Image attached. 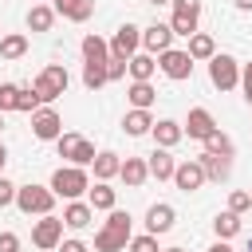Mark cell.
<instances>
[{"label":"cell","mask_w":252,"mask_h":252,"mask_svg":"<svg viewBox=\"0 0 252 252\" xmlns=\"http://www.w3.org/2000/svg\"><path fill=\"white\" fill-rule=\"evenodd\" d=\"M130 213H122V209H110V217H106V224L94 232V252H122V248H130Z\"/></svg>","instance_id":"6da1fadb"},{"label":"cell","mask_w":252,"mask_h":252,"mask_svg":"<svg viewBox=\"0 0 252 252\" xmlns=\"http://www.w3.org/2000/svg\"><path fill=\"white\" fill-rule=\"evenodd\" d=\"M87 189H91V177H87L83 165H59L51 173V193L63 197V201H79Z\"/></svg>","instance_id":"7a4b0ae2"},{"label":"cell","mask_w":252,"mask_h":252,"mask_svg":"<svg viewBox=\"0 0 252 252\" xmlns=\"http://www.w3.org/2000/svg\"><path fill=\"white\" fill-rule=\"evenodd\" d=\"M67 83H71V75H67V67H63V63H47V67L32 79V87H35L39 102H55V98L67 91Z\"/></svg>","instance_id":"3957f363"},{"label":"cell","mask_w":252,"mask_h":252,"mask_svg":"<svg viewBox=\"0 0 252 252\" xmlns=\"http://www.w3.org/2000/svg\"><path fill=\"white\" fill-rule=\"evenodd\" d=\"M51 205H55L51 185H20V189H16V209L28 213V217H47Z\"/></svg>","instance_id":"277c9868"},{"label":"cell","mask_w":252,"mask_h":252,"mask_svg":"<svg viewBox=\"0 0 252 252\" xmlns=\"http://www.w3.org/2000/svg\"><path fill=\"white\" fill-rule=\"evenodd\" d=\"M209 83H213L217 91H236V87H240V63H236L228 51L213 55V59H209Z\"/></svg>","instance_id":"5b68a950"},{"label":"cell","mask_w":252,"mask_h":252,"mask_svg":"<svg viewBox=\"0 0 252 252\" xmlns=\"http://www.w3.org/2000/svg\"><path fill=\"white\" fill-rule=\"evenodd\" d=\"M173 4V16H169V28L173 35H197V24H201V0H169Z\"/></svg>","instance_id":"8992f818"},{"label":"cell","mask_w":252,"mask_h":252,"mask_svg":"<svg viewBox=\"0 0 252 252\" xmlns=\"http://www.w3.org/2000/svg\"><path fill=\"white\" fill-rule=\"evenodd\" d=\"M55 150H59V158H67V165H91L94 161V146L83 134H59Z\"/></svg>","instance_id":"52a82bcc"},{"label":"cell","mask_w":252,"mask_h":252,"mask_svg":"<svg viewBox=\"0 0 252 252\" xmlns=\"http://www.w3.org/2000/svg\"><path fill=\"white\" fill-rule=\"evenodd\" d=\"M193 55L189 51H181V47H169V51H161L158 55V67H161V75L165 79H173V83H185L189 75H193Z\"/></svg>","instance_id":"ba28073f"},{"label":"cell","mask_w":252,"mask_h":252,"mask_svg":"<svg viewBox=\"0 0 252 252\" xmlns=\"http://www.w3.org/2000/svg\"><path fill=\"white\" fill-rule=\"evenodd\" d=\"M32 244L35 248H43V252H55L59 244H63V217H39L35 224H32Z\"/></svg>","instance_id":"9c48e42d"},{"label":"cell","mask_w":252,"mask_h":252,"mask_svg":"<svg viewBox=\"0 0 252 252\" xmlns=\"http://www.w3.org/2000/svg\"><path fill=\"white\" fill-rule=\"evenodd\" d=\"M205 181H209V177H205L201 158H185V161H177V169H173V185H177L181 193H197Z\"/></svg>","instance_id":"30bf717a"},{"label":"cell","mask_w":252,"mask_h":252,"mask_svg":"<svg viewBox=\"0 0 252 252\" xmlns=\"http://www.w3.org/2000/svg\"><path fill=\"white\" fill-rule=\"evenodd\" d=\"M32 134H35L39 142H55V138L63 134V118H59L51 106H39V110L32 114Z\"/></svg>","instance_id":"8fae6325"},{"label":"cell","mask_w":252,"mask_h":252,"mask_svg":"<svg viewBox=\"0 0 252 252\" xmlns=\"http://www.w3.org/2000/svg\"><path fill=\"white\" fill-rule=\"evenodd\" d=\"M138 47H142V28H134V24H122L110 39V55H118V59L138 55Z\"/></svg>","instance_id":"7c38bea8"},{"label":"cell","mask_w":252,"mask_h":252,"mask_svg":"<svg viewBox=\"0 0 252 252\" xmlns=\"http://www.w3.org/2000/svg\"><path fill=\"white\" fill-rule=\"evenodd\" d=\"M142 47H146L150 55L169 51V47H173V28H169V24H150V28H142Z\"/></svg>","instance_id":"4fadbf2b"},{"label":"cell","mask_w":252,"mask_h":252,"mask_svg":"<svg viewBox=\"0 0 252 252\" xmlns=\"http://www.w3.org/2000/svg\"><path fill=\"white\" fill-rule=\"evenodd\" d=\"M213 130H217V118H213L205 106H193V110H189V118H185V134H189V138H197V142H205Z\"/></svg>","instance_id":"5bb4252c"},{"label":"cell","mask_w":252,"mask_h":252,"mask_svg":"<svg viewBox=\"0 0 252 252\" xmlns=\"http://www.w3.org/2000/svg\"><path fill=\"white\" fill-rule=\"evenodd\" d=\"M173 217H177L173 205H165V201H161V205H150V209H146V232H154V236L169 232V228H173Z\"/></svg>","instance_id":"9a60e30c"},{"label":"cell","mask_w":252,"mask_h":252,"mask_svg":"<svg viewBox=\"0 0 252 252\" xmlns=\"http://www.w3.org/2000/svg\"><path fill=\"white\" fill-rule=\"evenodd\" d=\"M51 8H55V16L75 20V24H83V20L94 16V0H51Z\"/></svg>","instance_id":"2e32d148"},{"label":"cell","mask_w":252,"mask_h":252,"mask_svg":"<svg viewBox=\"0 0 252 252\" xmlns=\"http://www.w3.org/2000/svg\"><path fill=\"white\" fill-rule=\"evenodd\" d=\"M150 134H154V142H158V146L173 150V146H177V142L185 138V126H181V122H173V118H158Z\"/></svg>","instance_id":"e0dca14e"},{"label":"cell","mask_w":252,"mask_h":252,"mask_svg":"<svg viewBox=\"0 0 252 252\" xmlns=\"http://www.w3.org/2000/svg\"><path fill=\"white\" fill-rule=\"evenodd\" d=\"M146 165H150V177H158V181H173V169H177V161H173V154H169L165 146H158V150L146 158Z\"/></svg>","instance_id":"ac0fdd59"},{"label":"cell","mask_w":252,"mask_h":252,"mask_svg":"<svg viewBox=\"0 0 252 252\" xmlns=\"http://www.w3.org/2000/svg\"><path fill=\"white\" fill-rule=\"evenodd\" d=\"M91 220H94L91 201H67V209H63V224L67 228H87Z\"/></svg>","instance_id":"d6986e66"},{"label":"cell","mask_w":252,"mask_h":252,"mask_svg":"<svg viewBox=\"0 0 252 252\" xmlns=\"http://www.w3.org/2000/svg\"><path fill=\"white\" fill-rule=\"evenodd\" d=\"M91 165H94V177H98V181H110V177H118V169H122V158H118L114 150H98Z\"/></svg>","instance_id":"ffe728a7"},{"label":"cell","mask_w":252,"mask_h":252,"mask_svg":"<svg viewBox=\"0 0 252 252\" xmlns=\"http://www.w3.org/2000/svg\"><path fill=\"white\" fill-rule=\"evenodd\" d=\"M118 177H122L130 189L146 185V177H150V165H146V158H126V161H122V169H118Z\"/></svg>","instance_id":"44dd1931"},{"label":"cell","mask_w":252,"mask_h":252,"mask_svg":"<svg viewBox=\"0 0 252 252\" xmlns=\"http://www.w3.org/2000/svg\"><path fill=\"white\" fill-rule=\"evenodd\" d=\"M79 47H83V59H87V63H106V59H110V43H106L102 35H94V32L83 35Z\"/></svg>","instance_id":"7402d4cb"},{"label":"cell","mask_w":252,"mask_h":252,"mask_svg":"<svg viewBox=\"0 0 252 252\" xmlns=\"http://www.w3.org/2000/svg\"><path fill=\"white\" fill-rule=\"evenodd\" d=\"M154 71H158V59H154L150 51L130 55V79H134V83H150V79H154Z\"/></svg>","instance_id":"603a6c76"},{"label":"cell","mask_w":252,"mask_h":252,"mask_svg":"<svg viewBox=\"0 0 252 252\" xmlns=\"http://www.w3.org/2000/svg\"><path fill=\"white\" fill-rule=\"evenodd\" d=\"M122 130L130 134V138H142V134H150L154 130V118H150V110H126V118H122Z\"/></svg>","instance_id":"cb8c5ba5"},{"label":"cell","mask_w":252,"mask_h":252,"mask_svg":"<svg viewBox=\"0 0 252 252\" xmlns=\"http://www.w3.org/2000/svg\"><path fill=\"white\" fill-rule=\"evenodd\" d=\"M201 165H205L209 181H228V173H232V158H220V154H201Z\"/></svg>","instance_id":"d4e9b609"},{"label":"cell","mask_w":252,"mask_h":252,"mask_svg":"<svg viewBox=\"0 0 252 252\" xmlns=\"http://www.w3.org/2000/svg\"><path fill=\"white\" fill-rule=\"evenodd\" d=\"M87 193H91V209H94V213H110V209H114V201H118V197H114V189H110L106 181H94Z\"/></svg>","instance_id":"484cf974"},{"label":"cell","mask_w":252,"mask_h":252,"mask_svg":"<svg viewBox=\"0 0 252 252\" xmlns=\"http://www.w3.org/2000/svg\"><path fill=\"white\" fill-rule=\"evenodd\" d=\"M51 24H55V8H51V4H32L28 28H32V32H51Z\"/></svg>","instance_id":"4316f807"},{"label":"cell","mask_w":252,"mask_h":252,"mask_svg":"<svg viewBox=\"0 0 252 252\" xmlns=\"http://www.w3.org/2000/svg\"><path fill=\"white\" fill-rule=\"evenodd\" d=\"M28 55V35L24 32H12L0 39V59H24Z\"/></svg>","instance_id":"83f0119b"},{"label":"cell","mask_w":252,"mask_h":252,"mask_svg":"<svg viewBox=\"0 0 252 252\" xmlns=\"http://www.w3.org/2000/svg\"><path fill=\"white\" fill-rule=\"evenodd\" d=\"M193 59H213L217 55V39L213 35H205V32H197V35H189V47H185Z\"/></svg>","instance_id":"f1b7e54d"},{"label":"cell","mask_w":252,"mask_h":252,"mask_svg":"<svg viewBox=\"0 0 252 252\" xmlns=\"http://www.w3.org/2000/svg\"><path fill=\"white\" fill-rule=\"evenodd\" d=\"M126 98H130V106H138V110H150V106H154V98H158V91H154L150 83H130Z\"/></svg>","instance_id":"f546056e"},{"label":"cell","mask_w":252,"mask_h":252,"mask_svg":"<svg viewBox=\"0 0 252 252\" xmlns=\"http://www.w3.org/2000/svg\"><path fill=\"white\" fill-rule=\"evenodd\" d=\"M213 228H217V236H220V240L236 236V232H240V213H232V209L217 213V217H213Z\"/></svg>","instance_id":"4dcf8cb0"},{"label":"cell","mask_w":252,"mask_h":252,"mask_svg":"<svg viewBox=\"0 0 252 252\" xmlns=\"http://www.w3.org/2000/svg\"><path fill=\"white\" fill-rule=\"evenodd\" d=\"M102 83H110L106 79V63H83V87L87 91H98Z\"/></svg>","instance_id":"1f68e13d"},{"label":"cell","mask_w":252,"mask_h":252,"mask_svg":"<svg viewBox=\"0 0 252 252\" xmlns=\"http://www.w3.org/2000/svg\"><path fill=\"white\" fill-rule=\"evenodd\" d=\"M205 154H220V158H232V138H224L220 130H213L205 138Z\"/></svg>","instance_id":"d6a6232c"},{"label":"cell","mask_w":252,"mask_h":252,"mask_svg":"<svg viewBox=\"0 0 252 252\" xmlns=\"http://www.w3.org/2000/svg\"><path fill=\"white\" fill-rule=\"evenodd\" d=\"M43 102H39V94H35V87H20V102H16V110L20 114H35Z\"/></svg>","instance_id":"836d02e7"},{"label":"cell","mask_w":252,"mask_h":252,"mask_svg":"<svg viewBox=\"0 0 252 252\" xmlns=\"http://www.w3.org/2000/svg\"><path fill=\"white\" fill-rule=\"evenodd\" d=\"M16 102H20V87L16 83H0V114L16 110Z\"/></svg>","instance_id":"e575fe53"},{"label":"cell","mask_w":252,"mask_h":252,"mask_svg":"<svg viewBox=\"0 0 252 252\" xmlns=\"http://www.w3.org/2000/svg\"><path fill=\"white\" fill-rule=\"evenodd\" d=\"M126 71H130V59H118V55H110V59H106V79H110V83L126 79Z\"/></svg>","instance_id":"d590c367"},{"label":"cell","mask_w":252,"mask_h":252,"mask_svg":"<svg viewBox=\"0 0 252 252\" xmlns=\"http://www.w3.org/2000/svg\"><path fill=\"white\" fill-rule=\"evenodd\" d=\"M130 252H161V248L154 232H142V236H130Z\"/></svg>","instance_id":"8d00e7d4"},{"label":"cell","mask_w":252,"mask_h":252,"mask_svg":"<svg viewBox=\"0 0 252 252\" xmlns=\"http://www.w3.org/2000/svg\"><path fill=\"white\" fill-rule=\"evenodd\" d=\"M228 209H232V213H248V209H252V193L232 189V193H228Z\"/></svg>","instance_id":"74e56055"},{"label":"cell","mask_w":252,"mask_h":252,"mask_svg":"<svg viewBox=\"0 0 252 252\" xmlns=\"http://www.w3.org/2000/svg\"><path fill=\"white\" fill-rule=\"evenodd\" d=\"M16 189L20 185H12L4 173H0V209H8V205H16Z\"/></svg>","instance_id":"f35d334b"},{"label":"cell","mask_w":252,"mask_h":252,"mask_svg":"<svg viewBox=\"0 0 252 252\" xmlns=\"http://www.w3.org/2000/svg\"><path fill=\"white\" fill-rule=\"evenodd\" d=\"M240 91H244V102L252 106V63H244V71H240Z\"/></svg>","instance_id":"ab89813d"},{"label":"cell","mask_w":252,"mask_h":252,"mask_svg":"<svg viewBox=\"0 0 252 252\" xmlns=\"http://www.w3.org/2000/svg\"><path fill=\"white\" fill-rule=\"evenodd\" d=\"M16 248H20L16 232H0V252H16Z\"/></svg>","instance_id":"60d3db41"},{"label":"cell","mask_w":252,"mask_h":252,"mask_svg":"<svg viewBox=\"0 0 252 252\" xmlns=\"http://www.w3.org/2000/svg\"><path fill=\"white\" fill-rule=\"evenodd\" d=\"M55 252H91V248H87L83 240H63V244H59Z\"/></svg>","instance_id":"b9f144b4"},{"label":"cell","mask_w":252,"mask_h":252,"mask_svg":"<svg viewBox=\"0 0 252 252\" xmlns=\"http://www.w3.org/2000/svg\"><path fill=\"white\" fill-rule=\"evenodd\" d=\"M232 4H236L240 12H252V0H232Z\"/></svg>","instance_id":"7bdbcfd3"},{"label":"cell","mask_w":252,"mask_h":252,"mask_svg":"<svg viewBox=\"0 0 252 252\" xmlns=\"http://www.w3.org/2000/svg\"><path fill=\"white\" fill-rule=\"evenodd\" d=\"M209 252H232V248H228V244H224V240H217V244H213V248H209Z\"/></svg>","instance_id":"ee69618b"},{"label":"cell","mask_w":252,"mask_h":252,"mask_svg":"<svg viewBox=\"0 0 252 252\" xmlns=\"http://www.w3.org/2000/svg\"><path fill=\"white\" fill-rule=\"evenodd\" d=\"M4 165H8V150H4V142H0V173H4Z\"/></svg>","instance_id":"f6af8a7d"},{"label":"cell","mask_w":252,"mask_h":252,"mask_svg":"<svg viewBox=\"0 0 252 252\" xmlns=\"http://www.w3.org/2000/svg\"><path fill=\"white\" fill-rule=\"evenodd\" d=\"M150 4H169V0H150Z\"/></svg>","instance_id":"bcb514c9"},{"label":"cell","mask_w":252,"mask_h":252,"mask_svg":"<svg viewBox=\"0 0 252 252\" xmlns=\"http://www.w3.org/2000/svg\"><path fill=\"white\" fill-rule=\"evenodd\" d=\"M165 252H185V248H165Z\"/></svg>","instance_id":"7dc6e473"},{"label":"cell","mask_w":252,"mask_h":252,"mask_svg":"<svg viewBox=\"0 0 252 252\" xmlns=\"http://www.w3.org/2000/svg\"><path fill=\"white\" fill-rule=\"evenodd\" d=\"M0 130H4V114H0Z\"/></svg>","instance_id":"c3c4849f"},{"label":"cell","mask_w":252,"mask_h":252,"mask_svg":"<svg viewBox=\"0 0 252 252\" xmlns=\"http://www.w3.org/2000/svg\"><path fill=\"white\" fill-rule=\"evenodd\" d=\"M244 252H252V240H248V248H244Z\"/></svg>","instance_id":"681fc988"},{"label":"cell","mask_w":252,"mask_h":252,"mask_svg":"<svg viewBox=\"0 0 252 252\" xmlns=\"http://www.w3.org/2000/svg\"><path fill=\"white\" fill-rule=\"evenodd\" d=\"M35 4H47V0H35Z\"/></svg>","instance_id":"f907efd6"},{"label":"cell","mask_w":252,"mask_h":252,"mask_svg":"<svg viewBox=\"0 0 252 252\" xmlns=\"http://www.w3.org/2000/svg\"><path fill=\"white\" fill-rule=\"evenodd\" d=\"M16 252H20V248H16Z\"/></svg>","instance_id":"816d5d0a"}]
</instances>
